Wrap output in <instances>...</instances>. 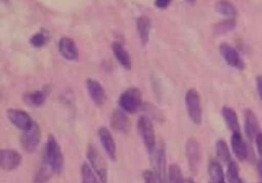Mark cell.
Masks as SVG:
<instances>
[{"instance_id": "277c9868", "label": "cell", "mask_w": 262, "mask_h": 183, "mask_svg": "<svg viewBox=\"0 0 262 183\" xmlns=\"http://www.w3.org/2000/svg\"><path fill=\"white\" fill-rule=\"evenodd\" d=\"M185 105H186L189 119L195 125H200L202 123L203 110H202V104H201V97L199 92L195 89L190 88L186 91Z\"/></svg>"}, {"instance_id": "8fae6325", "label": "cell", "mask_w": 262, "mask_h": 183, "mask_svg": "<svg viewBox=\"0 0 262 183\" xmlns=\"http://www.w3.org/2000/svg\"><path fill=\"white\" fill-rule=\"evenodd\" d=\"M7 117L9 121L19 130H27L33 124V121L28 112L17 108H9L7 110Z\"/></svg>"}, {"instance_id": "d4e9b609", "label": "cell", "mask_w": 262, "mask_h": 183, "mask_svg": "<svg viewBox=\"0 0 262 183\" xmlns=\"http://www.w3.org/2000/svg\"><path fill=\"white\" fill-rule=\"evenodd\" d=\"M236 25L234 18H226L218 24H216L213 28V32L215 35H224L228 32L232 31Z\"/></svg>"}, {"instance_id": "8d00e7d4", "label": "cell", "mask_w": 262, "mask_h": 183, "mask_svg": "<svg viewBox=\"0 0 262 183\" xmlns=\"http://www.w3.org/2000/svg\"><path fill=\"white\" fill-rule=\"evenodd\" d=\"M1 1H3V2H7L8 0H1Z\"/></svg>"}, {"instance_id": "52a82bcc", "label": "cell", "mask_w": 262, "mask_h": 183, "mask_svg": "<svg viewBox=\"0 0 262 183\" xmlns=\"http://www.w3.org/2000/svg\"><path fill=\"white\" fill-rule=\"evenodd\" d=\"M41 139V131L40 127L37 123L33 122L31 127L24 131L20 136V143L23 148L27 152H34L40 142Z\"/></svg>"}, {"instance_id": "ba28073f", "label": "cell", "mask_w": 262, "mask_h": 183, "mask_svg": "<svg viewBox=\"0 0 262 183\" xmlns=\"http://www.w3.org/2000/svg\"><path fill=\"white\" fill-rule=\"evenodd\" d=\"M187 162L192 172H196L202 161V148L200 142L194 138H189L185 144Z\"/></svg>"}, {"instance_id": "d6a6232c", "label": "cell", "mask_w": 262, "mask_h": 183, "mask_svg": "<svg viewBox=\"0 0 262 183\" xmlns=\"http://www.w3.org/2000/svg\"><path fill=\"white\" fill-rule=\"evenodd\" d=\"M171 3V0H156L155 1V5L158 8H166L169 6V4Z\"/></svg>"}, {"instance_id": "4316f807", "label": "cell", "mask_w": 262, "mask_h": 183, "mask_svg": "<svg viewBox=\"0 0 262 183\" xmlns=\"http://www.w3.org/2000/svg\"><path fill=\"white\" fill-rule=\"evenodd\" d=\"M215 148H216V154H217V156H218L222 162L228 164V163L231 161V159H230V152H229L227 143H226L223 139H219V140L216 142Z\"/></svg>"}, {"instance_id": "9c48e42d", "label": "cell", "mask_w": 262, "mask_h": 183, "mask_svg": "<svg viewBox=\"0 0 262 183\" xmlns=\"http://www.w3.org/2000/svg\"><path fill=\"white\" fill-rule=\"evenodd\" d=\"M219 51L228 65L241 71L245 68V62L235 48L226 43H222L219 46Z\"/></svg>"}, {"instance_id": "2e32d148", "label": "cell", "mask_w": 262, "mask_h": 183, "mask_svg": "<svg viewBox=\"0 0 262 183\" xmlns=\"http://www.w3.org/2000/svg\"><path fill=\"white\" fill-rule=\"evenodd\" d=\"M245 131L250 140L255 139L259 133V122L254 111L250 108L245 110Z\"/></svg>"}, {"instance_id": "83f0119b", "label": "cell", "mask_w": 262, "mask_h": 183, "mask_svg": "<svg viewBox=\"0 0 262 183\" xmlns=\"http://www.w3.org/2000/svg\"><path fill=\"white\" fill-rule=\"evenodd\" d=\"M227 179L229 183H244L239 177V168L234 161H230L228 163Z\"/></svg>"}, {"instance_id": "ac0fdd59", "label": "cell", "mask_w": 262, "mask_h": 183, "mask_svg": "<svg viewBox=\"0 0 262 183\" xmlns=\"http://www.w3.org/2000/svg\"><path fill=\"white\" fill-rule=\"evenodd\" d=\"M113 52L117 58V60L120 62L122 66L126 70L131 68V57L128 52V50L125 48V46L121 42H114L113 43Z\"/></svg>"}, {"instance_id": "1f68e13d", "label": "cell", "mask_w": 262, "mask_h": 183, "mask_svg": "<svg viewBox=\"0 0 262 183\" xmlns=\"http://www.w3.org/2000/svg\"><path fill=\"white\" fill-rule=\"evenodd\" d=\"M256 141V146H257V151L260 156V159H262V133L259 132L255 138Z\"/></svg>"}, {"instance_id": "cb8c5ba5", "label": "cell", "mask_w": 262, "mask_h": 183, "mask_svg": "<svg viewBox=\"0 0 262 183\" xmlns=\"http://www.w3.org/2000/svg\"><path fill=\"white\" fill-rule=\"evenodd\" d=\"M52 173H53L52 169L50 168L47 161L44 158L41 167L39 168L38 172L35 175L34 183H46L50 179Z\"/></svg>"}, {"instance_id": "f546056e", "label": "cell", "mask_w": 262, "mask_h": 183, "mask_svg": "<svg viewBox=\"0 0 262 183\" xmlns=\"http://www.w3.org/2000/svg\"><path fill=\"white\" fill-rule=\"evenodd\" d=\"M30 42L35 47H42L46 43V37L43 33H37L31 37Z\"/></svg>"}, {"instance_id": "7c38bea8", "label": "cell", "mask_w": 262, "mask_h": 183, "mask_svg": "<svg viewBox=\"0 0 262 183\" xmlns=\"http://www.w3.org/2000/svg\"><path fill=\"white\" fill-rule=\"evenodd\" d=\"M86 87L88 90V93L92 99V101L97 105V106H102L105 102L106 95L103 87L101 84L94 80V79H87L86 80Z\"/></svg>"}, {"instance_id": "d6986e66", "label": "cell", "mask_w": 262, "mask_h": 183, "mask_svg": "<svg viewBox=\"0 0 262 183\" xmlns=\"http://www.w3.org/2000/svg\"><path fill=\"white\" fill-rule=\"evenodd\" d=\"M48 93L49 89L47 87H44L42 90L26 93L24 96V100L30 106H40L45 102Z\"/></svg>"}, {"instance_id": "484cf974", "label": "cell", "mask_w": 262, "mask_h": 183, "mask_svg": "<svg viewBox=\"0 0 262 183\" xmlns=\"http://www.w3.org/2000/svg\"><path fill=\"white\" fill-rule=\"evenodd\" d=\"M81 176H82V183H100L97 175L92 170L91 166L87 163H84L81 168Z\"/></svg>"}, {"instance_id": "8992f818", "label": "cell", "mask_w": 262, "mask_h": 183, "mask_svg": "<svg viewBox=\"0 0 262 183\" xmlns=\"http://www.w3.org/2000/svg\"><path fill=\"white\" fill-rule=\"evenodd\" d=\"M137 127H138L139 134L142 138V141H143L146 149L149 152L155 147V145L157 143L155 130H154V126H152L150 119L146 116H141L138 119Z\"/></svg>"}, {"instance_id": "836d02e7", "label": "cell", "mask_w": 262, "mask_h": 183, "mask_svg": "<svg viewBox=\"0 0 262 183\" xmlns=\"http://www.w3.org/2000/svg\"><path fill=\"white\" fill-rule=\"evenodd\" d=\"M256 83H257V91L259 94V97L262 101V75L258 76L256 79Z\"/></svg>"}, {"instance_id": "4dcf8cb0", "label": "cell", "mask_w": 262, "mask_h": 183, "mask_svg": "<svg viewBox=\"0 0 262 183\" xmlns=\"http://www.w3.org/2000/svg\"><path fill=\"white\" fill-rule=\"evenodd\" d=\"M143 179L145 183H161L157 174L151 170H146L143 172Z\"/></svg>"}, {"instance_id": "3957f363", "label": "cell", "mask_w": 262, "mask_h": 183, "mask_svg": "<svg viewBox=\"0 0 262 183\" xmlns=\"http://www.w3.org/2000/svg\"><path fill=\"white\" fill-rule=\"evenodd\" d=\"M120 107L127 112L133 113L142 105V94L137 88H129L124 91L119 98Z\"/></svg>"}, {"instance_id": "ffe728a7", "label": "cell", "mask_w": 262, "mask_h": 183, "mask_svg": "<svg viewBox=\"0 0 262 183\" xmlns=\"http://www.w3.org/2000/svg\"><path fill=\"white\" fill-rule=\"evenodd\" d=\"M222 117L224 119V122L227 126V128L233 133V132H239V123L237 119L236 112L228 106H224L222 108Z\"/></svg>"}, {"instance_id": "e575fe53", "label": "cell", "mask_w": 262, "mask_h": 183, "mask_svg": "<svg viewBox=\"0 0 262 183\" xmlns=\"http://www.w3.org/2000/svg\"><path fill=\"white\" fill-rule=\"evenodd\" d=\"M182 183H194V181L191 178H186V179H183Z\"/></svg>"}, {"instance_id": "74e56055", "label": "cell", "mask_w": 262, "mask_h": 183, "mask_svg": "<svg viewBox=\"0 0 262 183\" xmlns=\"http://www.w3.org/2000/svg\"><path fill=\"white\" fill-rule=\"evenodd\" d=\"M259 183H262V181H261V180H260V181H259Z\"/></svg>"}, {"instance_id": "d590c367", "label": "cell", "mask_w": 262, "mask_h": 183, "mask_svg": "<svg viewBox=\"0 0 262 183\" xmlns=\"http://www.w3.org/2000/svg\"><path fill=\"white\" fill-rule=\"evenodd\" d=\"M187 3H190V4H193L195 2V0H185Z\"/></svg>"}, {"instance_id": "44dd1931", "label": "cell", "mask_w": 262, "mask_h": 183, "mask_svg": "<svg viewBox=\"0 0 262 183\" xmlns=\"http://www.w3.org/2000/svg\"><path fill=\"white\" fill-rule=\"evenodd\" d=\"M215 9L218 13L228 18H235L237 15L236 7L229 0H218L215 4Z\"/></svg>"}, {"instance_id": "e0dca14e", "label": "cell", "mask_w": 262, "mask_h": 183, "mask_svg": "<svg viewBox=\"0 0 262 183\" xmlns=\"http://www.w3.org/2000/svg\"><path fill=\"white\" fill-rule=\"evenodd\" d=\"M231 148L239 161H245L248 156V149L247 144L241 134V132H233L230 139Z\"/></svg>"}, {"instance_id": "7402d4cb", "label": "cell", "mask_w": 262, "mask_h": 183, "mask_svg": "<svg viewBox=\"0 0 262 183\" xmlns=\"http://www.w3.org/2000/svg\"><path fill=\"white\" fill-rule=\"evenodd\" d=\"M208 171H209V177H210L209 183H225L223 170L218 162L211 161L209 164Z\"/></svg>"}, {"instance_id": "7a4b0ae2", "label": "cell", "mask_w": 262, "mask_h": 183, "mask_svg": "<svg viewBox=\"0 0 262 183\" xmlns=\"http://www.w3.org/2000/svg\"><path fill=\"white\" fill-rule=\"evenodd\" d=\"M150 164L152 171L159 177L161 183H165L167 180V167H166V151L165 145L162 141L157 142L155 147L149 151Z\"/></svg>"}, {"instance_id": "5bb4252c", "label": "cell", "mask_w": 262, "mask_h": 183, "mask_svg": "<svg viewBox=\"0 0 262 183\" xmlns=\"http://www.w3.org/2000/svg\"><path fill=\"white\" fill-rule=\"evenodd\" d=\"M58 50L60 54L68 60H76L79 56V51L75 42L68 37H63L59 40Z\"/></svg>"}, {"instance_id": "30bf717a", "label": "cell", "mask_w": 262, "mask_h": 183, "mask_svg": "<svg viewBox=\"0 0 262 183\" xmlns=\"http://www.w3.org/2000/svg\"><path fill=\"white\" fill-rule=\"evenodd\" d=\"M21 163L20 154L13 149H0V169L12 171Z\"/></svg>"}, {"instance_id": "9a60e30c", "label": "cell", "mask_w": 262, "mask_h": 183, "mask_svg": "<svg viewBox=\"0 0 262 183\" xmlns=\"http://www.w3.org/2000/svg\"><path fill=\"white\" fill-rule=\"evenodd\" d=\"M111 126L114 130L127 133L130 130L131 124L126 113L121 109H116L111 117Z\"/></svg>"}, {"instance_id": "f1b7e54d", "label": "cell", "mask_w": 262, "mask_h": 183, "mask_svg": "<svg viewBox=\"0 0 262 183\" xmlns=\"http://www.w3.org/2000/svg\"><path fill=\"white\" fill-rule=\"evenodd\" d=\"M167 182L168 183H182V173L180 168L177 165H171L167 173Z\"/></svg>"}, {"instance_id": "5b68a950", "label": "cell", "mask_w": 262, "mask_h": 183, "mask_svg": "<svg viewBox=\"0 0 262 183\" xmlns=\"http://www.w3.org/2000/svg\"><path fill=\"white\" fill-rule=\"evenodd\" d=\"M87 157L90 163V166L92 170L97 175L100 183H106L107 181V166L102 157V155L99 153V151L95 148V146L89 144L87 149Z\"/></svg>"}, {"instance_id": "603a6c76", "label": "cell", "mask_w": 262, "mask_h": 183, "mask_svg": "<svg viewBox=\"0 0 262 183\" xmlns=\"http://www.w3.org/2000/svg\"><path fill=\"white\" fill-rule=\"evenodd\" d=\"M136 26H137V31L140 37V40L143 44L147 43L148 39H149V32H150V20L147 16H140L137 18L136 21Z\"/></svg>"}, {"instance_id": "4fadbf2b", "label": "cell", "mask_w": 262, "mask_h": 183, "mask_svg": "<svg viewBox=\"0 0 262 183\" xmlns=\"http://www.w3.org/2000/svg\"><path fill=\"white\" fill-rule=\"evenodd\" d=\"M98 137L100 139V142H101L106 154L112 159L115 161L117 157V146H116V142H115L111 132L108 131V129L105 127H100L98 130Z\"/></svg>"}, {"instance_id": "6da1fadb", "label": "cell", "mask_w": 262, "mask_h": 183, "mask_svg": "<svg viewBox=\"0 0 262 183\" xmlns=\"http://www.w3.org/2000/svg\"><path fill=\"white\" fill-rule=\"evenodd\" d=\"M45 159L49 164L53 173L59 174L63 168V156L59 144L53 135H49L46 143Z\"/></svg>"}]
</instances>
